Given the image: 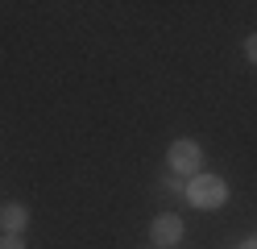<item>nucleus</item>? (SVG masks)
I'll return each instance as SVG.
<instances>
[{
	"instance_id": "nucleus-1",
	"label": "nucleus",
	"mask_w": 257,
	"mask_h": 249,
	"mask_svg": "<svg viewBox=\"0 0 257 249\" xmlns=\"http://www.w3.org/2000/svg\"><path fill=\"white\" fill-rule=\"evenodd\" d=\"M187 199L199 212H216L224 199H228V187H224V179H216V175H195V179H187Z\"/></svg>"
},
{
	"instance_id": "nucleus-2",
	"label": "nucleus",
	"mask_w": 257,
	"mask_h": 249,
	"mask_svg": "<svg viewBox=\"0 0 257 249\" xmlns=\"http://www.w3.org/2000/svg\"><path fill=\"white\" fill-rule=\"evenodd\" d=\"M166 162H170V171H179V175H191V179H195L199 162H203V149L191 141V137H183V141H174V145H170Z\"/></svg>"
},
{
	"instance_id": "nucleus-3",
	"label": "nucleus",
	"mask_w": 257,
	"mask_h": 249,
	"mask_svg": "<svg viewBox=\"0 0 257 249\" xmlns=\"http://www.w3.org/2000/svg\"><path fill=\"white\" fill-rule=\"evenodd\" d=\"M183 237V220L179 216H158V220L150 224V241L154 245H174Z\"/></svg>"
},
{
	"instance_id": "nucleus-4",
	"label": "nucleus",
	"mask_w": 257,
	"mask_h": 249,
	"mask_svg": "<svg viewBox=\"0 0 257 249\" xmlns=\"http://www.w3.org/2000/svg\"><path fill=\"white\" fill-rule=\"evenodd\" d=\"M0 224H5V228L13 232V237H17V232L29 224V208H21V204H9L5 212H0Z\"/></svg>"
},
{
	"instance_id": "nucleus-5",
	"label": "nucleus",
	"mask_w": 257,
	"mask_h": 249,
	"mask_svg": "<svg viewBox=\"0 0 257 249\" xmlns=\"http://www.w3.org/2000/svg\"><path fill=\"white\" fill-rule=\"evenodd\" d=\"M0 249H25V241H21V237H13V232H9V237L0 241Z\"/></svg>"
},
{
	"instance_id": "nucleus-6",
	"label": "nucleus",
	"mask_w": 257,
	"mask_h": 249,
	"mask_svg": "<svg viewBox=\"0 0 257 249\" xmlns=\"http://www.w3.org/2000/svg\"><path fill=\"white\" fill-rule=\"evenodd\" d=\"M245 54H249V62H257V33H253V38L245 42Z\"/></svg>"
},
{
	"instance_id": "nucleus-7",
	"label": "nucleus",
	"mask_w": 257,
	"mask_h": 249,
	"mask_svg": "<svg viewBox=\"0 0 257 249\" xmlns=\"http://www.w3.org/2000/svg\"><path fill=\"white\" fill-rule=\"evenodd\" d=\"M245 249H257V232H253V237H249V241H245Z\"/></svg>"
}]
</instances>
